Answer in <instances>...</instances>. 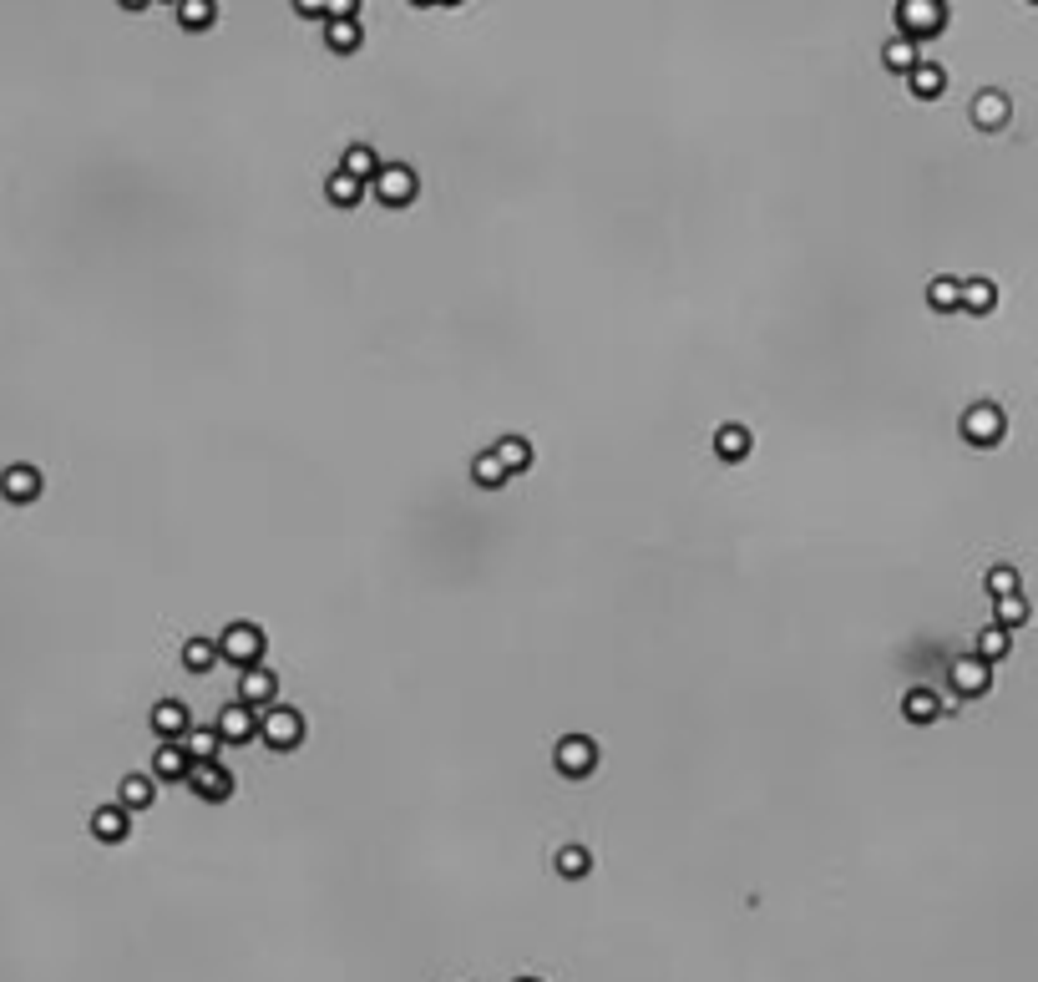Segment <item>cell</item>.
Returning a JSON list of instances; mask_svg holds the SVG:
<instances>
[{
  "label": "cell",
  "mask_w": 1038,
  "mask_h": 982,
  "mask_svg": "<svg viewBox=\"0 0 1038 982\" xmlns=\"http://www.w3.org/2000/svg\"><path fill=\"white\" fill-rule=\"evenodd\" d=\"M517 982H537V977H517Z\"/></svg>",
  "instance_id": "cell-35"
},
{
  "label": "cell",
  "mask_w": 1038,
  "mask_h": 982,
  "mask_svg": "<svg viewBox=\"0 0 1038 982\" xmlns=\"http://www.w3.org/2000/svg\"><path fill=\"white\" fill-rule=\"evenodd\" d=\"M1008 643H1013V638H1008V628H998V623H993V628H983V638H978V659H983V664H998L1003 653H1008Z\"/></svg>",
  "instance_id": "cell-29"
},
{
  "label": "cell",
  "mask_w": 1038,
  "mask_h": 982,
  "mask_svg": "<svg viewBox=\"0 0 1038 982\" xmlns=\"http://www.w3.org/2000/svg\"><path fill=\"white\" fill-rule=\"evenodd\" d=\"M927 304L942 309V314L963 309V284H957V279H932V284H927Z\"/></svg>",
  "instance_id": "cell-19"
},
{
  "label": "cell",
  "mask_w": 1038,
  "mask_h": 982,
  "mask_svg": "<svg viewBox=\"0 0 1038 982\" xmlns=\"http://www.w3.org/2000/svg\"><path fill=\"white\" fill-rule=\"evenodd\" d=\"M0 491H6V502L26 507L41 497V471L36 466H6V476H0Z\"/></svg>",
  "instance_id": "cell-8"
},
{
  "label": "cell",
  "mask_w": 1038,
  "mask_h": 982,
  "mask_svg": "<svg viewBox=\"0 0 1038 982\" xmlns=\"http://www.w3.org/2000/svg\"><path fill=\"white\" fill-rule=\"evenodd\" d=\"M188 770H193V760H188V750H183V745H157V755H152V775L178 780V775H188Z\"/></svg>",
  "instance_id": "cell-15"
},
{
  "label": "cell",
  "mask_w": 1038,
  "mask_h": 982,
  "mask_svg": "<svg viewBox=\"0 0 1038 982\" xmlns=\"http://www.w3.org/2000/svg\"><path fill=\"white\" fill-rule=\"evenodd\" d=\"M887 66H892V71H907V76H912V71L922 66V56H917V46H912L907 36H897V41H887Z\"/></svg>",
  "instance_id": "cell-30"
},
{
  "label": "cell",
  "mask_w": 1038,
  "mask_h": 982,
  "mask_svg": "<svg viewBox=\"0 0 1038 982\" xmlns=\"http://www.w3.org/2000/svg\"><path fill=\"white\" fill-rule=\"evenodd\" d=\"M1028 623V598L1023 593H1013V598H998V628H1023Z\"/></svg>",
  "instance_id": "cell-32"
},
{
  "label": "cell",
  "mask_w": 1038,
  "mask_h": 982,
  "mask_svg": "<svg viewBox=\"0 0 1038 982\" xmlns=\"http://www.w3.org/2000/svg\"><path fill=\"white\" fill-rule=\"evenodd\" d=\"M218 729H188V740H183V750H188V760L193 765H213V755H218Z\"/></svg>",
  "instance_id": "cell-17"
},
{
  "label": "cell",
  "mask_w": 1038,
  "mask_h": 982,
  "mask_svg": "<svg viewBox=\"0 0 1038 982\" xmlns=\"http://www.w3.org/2000/svg\"><path fill=\"white\" fill-rule=\"evenodd\" d=\"M988 684H993V664H983V659H957L952 664V689L957 694H988Z\"/></svg>",
  "instance_id": "cell-12"
},
{
  "label": "cell",
  "mask_w": 1038,
  "mask_h": 982,
  "mask_svg": "<svg viewBox=\"0 0 1038 982\" xmlns=\"http://www.w3.org/2000/svg\"><path fill=\"white\" fill-rule=\"evenodd\" d=\"M375 198H380L385 208L411 203V198H416V173H411V168H380V178H375Z\"/></svg>",
  "instance_id": "cell-7"
},
{
  "label": "cell",
  "mask_w": 1038,
  "mask_h": 982,
  "mask_svg": "<svg viewBox=\"0 0 1038 982\" xmlns=\"http://www.w3.org/2000/svg\"><path fill=\"white\" fill-rule=\"evenodd\" d=\"M218 653L228 664H244V669H259V653H264V633L254 623H228L223 638H218Z\"/></svg>",
  "instance_id": "cell-1"
},
{
  "label": "cell",
  "mask_w": 1038,
  "mask_h": 982,
  "mask_svg": "<svg viewBox=\"0 0 1038 982\" xmlns=\"http://www.w3.org/2000/svg\"><path fill=\"white\" fill-rule=\"evenodd\" d=\"M714 451H720L725 461H745L750 431H745V426H720V431H714Z\"/></svg>",
  "instance_id": "cell-18"
},
{
  "label": "cell",
  "mask_w": 1038,
  "mask_h": 982,
  "mask_svg": "<svg viewBox=\"0 0 1038 982\" xmlns=\"http://www.w3.org/2000/svg\"><path fill=\"white\" fill-rule=\"evenodd\" d=\"M259 734H264L274 750H294V745L304 740V719H299L289 704H274V709L259 714Z\"/></svg>",
  "instance_id": "cell-3"
},
{
  "label": "cell",
  "mask_w": 1038,
  "mask_h": 982,
  "mask_svg": "<svg viewBox=\"0 0 1038 982\" xmlns=\"http://www.w3.org/2000/svg\"><path fill=\"white\" fill-rule=\"evenodd\" d=\"M152 795H157L152 775H127V780H122V810H147Z\"/></svg>",
  "instance_id": "cell-21"
},
{
  "label": "cell",
  "mask_w": 1038,
  "mask_h": 982,
  "mask_svg": "<svg viewBox=\"0 0 1038 982\" xmlns=\"http://www.w3.org/2000/svg\"><path fill=\"white\" fill-rule=\"evenodd\" d=\"M552 866H557V876L578 881V876H588V851H583V846H563V851H557V861H552Z\"/></svg>",
  "instance_id": "cell-31"
},
{
  "label": "cell",
  "mask_w": 1038,
  "mask_h": 982,
  "mask_svg": "<svg viewBox=\"0 0 1038 982\" xmlns=\"http://www.w3.org/2000/svg\"><path fill=\"white\" fill-rule=\"evenodd\" d=\"M218 740L223 745H244V740H254L259 734V709H249V704H228L223 714H218Z\"/></svg>",
  "instance_id": "cell-6"
},
{
  "label": "cell",
  "mask_w": 1038,
  "mask_h": 982,
  "mask_svg": "<svg viewBox=\"0 0 1038 982\" xmlns=\"http://www.w3.org/2000/svg\"><path fill=\"white\" fill-rule=\"evenodd\" d=\"M178 21H183L188 31H203V26H213V6H208V0H183V6H178Z\"/></svg>",
  "instance_id": "cell-33"
},
{
  "label": "cell",
  "mask_w": 1038,
  "mask_h": 982,
  "mask_svg": "<svg viewBox=\"0 0 1038 982\" xmlns=\"http://www.w3.org/2000/svg\"><path fill=\"white\" fill-rule=\"evenodd\" d=\"M188 785H193L203 800H228V795H233V775H228L218 760H213V765H193V770H188Z\"/></svg>",
  "instance_id": "cell-9"
},
{
  "label": "cell",
  "mask_w": 1038,
  "mask_h": 982,
  "mask_svg": "<svg viewBox=\"0 0 1038 982\" xmlns=\"http://www.w3.org/2000/svg\"><path fill=\"white\" fill-rule=\"evenodd\" d=\"M897 26H902L907 41L937 36L947 26V6H937V0H902V6H897Z\"/></svg>",
  "instance_id": "cell-2"
},
{
  "label": "cell",
  "mask_w": 1038,
  "mask_h": 982,
  "mask_svg": "<svg viewBox=\"0 0 1038 982\" xmlns=\"http://www.w3.org/2000/svg\"><path fill=\"white\" fill-rule=\"evenodd\" d=\"M325 193H330V203H335V208H355V203H360V193H365V183H360V178H350V173H335V178L325 183Z\"/></svg>",
  "instance_id": "cell-26"
},
{
  "label": "cell",
  "mask_w": 1038,
  "mask_h": 982,
  "mask_svg": "<svg viewBox=\"0 0 1038 982\" xmlns=\"http://www.w3.org/2000/svg\"><path fill=\"white\" fill-rule=\"evenodd\" d=\"M1003 426H1008L1003 411H998V405H988V400L973 405V411L963 416V436H968L973 446H998V441H1003Z\"/></svg>",
  "instance_id": "cell-4"
},
{
  "label": "cell",
  "mask_w": 1038,
  "mask_h": 982,
  "mask_svg": "<svg viewBox=\"0 0 1038 982\" xmlns=\"http://www.w3.org/2000/svg\"><path fill=\"white\" fill-rule=\"evenodd\" d=\"M238 704L249 709H274V674L269 669H244V684H238Z\"/></svg>",
  "instance_id": "cell-10"
},
{
  "label": "cell",
  "mask_w": 1038,
  "mask_h": 982,
  "mask_svg": "<svg viewBox=\"0 0 1038 982\" xmlns=\"http://www.w3.org/2000/svg\"><path fill=\"white\" fill-rule=\"evenodd\" d=\"M340 173H350V178H360V183H375V178H380V157H375V147L355 142V147L345 152V168H340Z\"/></svg>",
  "instance_id": "cell-14"
},
{
  "label": "cell",
  "mask_w": 1038,
  "mask_h": 982,
  "mask_svg": "<svg viewBox=\"0 0 1038 982\" xmlns=\"http://www.w3.org/2000/svg\"><path fill=\"white\" fill-rule=\"evenodd\" d=\"M988 593H993V598H1013V593H1018V572H1013V567H993V572H988Z\"/></svg>",
  "instance_id": "cell-34"
},
{
  "label": "cell",
  "mask_w": 1038,
  "mask_h": 982,
  "mask_svg": "<svg viewBox=\"0 0 1038 982\" xmlns=\"http://www.w3.org/2000/svg\"><path fill=\"white\" fill-rule=\"evenodd\" d=\"M552 760H557V770H563V775L583 780V775L598 765V745L588 740V734H568V740L557 745V755H552Z\"/></svg>",
  "instance_id": "cell-5"
},
{
  "label": "cell",
  "mask_w": 1038,
  "mask_h": 982,
  "mask_svg": "<svg viewBox=\"0 0 1038 982\" xmlns=\"http://www.w3.org/2000/svg\"><path fill=\"white\" fill-rule=\"evenodd\" d=\"M471 476H476V486H487V491H497V486H502V481H507L512 471H507V466L497 461V451H487V456H476V461H471Z\"/></svg>",
  "instance_id": "cell-24"
},
{
  "label": "cell",
  "mask_w": 1038,
  "mask_h": 982,
  "mask_svg": "<svg viewBox=\"0 0 1038 982\" xmlns=\"http://www.w3.org/2000/svg\"><path fill=\"white\" fill-rule=\"evenodd\" d=\"M907 81H912V92H917V97H937V92L947 87V71H942L937 61H922Z\"/></svg>",
  "instance_id": "cell-23"
},
{
  "label": "cell",
  "mask_w": 1038,
  "mask_h": 982,
  "mask_svg": "<svg viewBox=\"0 0 1038 982\" xmlns=\"http://www.w3.org/2000/svg\"><path fill=\"white\" fill-rule=\"evenodd\" d=\"M497 461H502L507 471H527V466H532V446H527L522 436H502V441H497Z\"/></svg>",
  "instance_id": "cell-27"
},
{
  "label": "cell",
  "mask_w": 1038,
  "mask_h": 982,
  "mask_svg": "<svg viewBox=\"0 0 1038 982\" xmlns=\"http://www.w3.org/2000/svg\"><path fill=\"white\" fill-rule=\"evenodd\" d=\"M998 304V289L988 284V279H968L963 284V309H973V314H988Z\"/></svg>",
  "instance_id": "cell-28"
},
{
  "label": "cell",
  "mask_w": 1038,
  "mask_h": 982,
  "mask_svg": "<svg viewBox=\"0 0 1038 982\" xmlns=\"http://www.w3.org/2000/svg\"><path fill=\"white\" fill-rule=\"evenodd\" d=\"M127 810L122 805H102L97 815H92V836L97 841H107V846H117V841H127Z\"/></svg>",
  "instance_id": "cell-13"
},
{
  "label": "cell",
  "mask_w": 1038,
  "mask_h": 982,
  "mask_svg": "<svg viewBox=\"0 0 1038 982\" xmlns=\"http://www.w3.org/2000/svg\"><path fill=\"white\" fill-rule=\"evenodd\" d=\"M902 714H907L912 724H927V719H937V714H942V699H937L932 689H922V684H917V689H907Z\"/></svg>",
  "instance_id": "cell-16"
},
{
  "label": "cell",
  "mask_w": 1038,
  "mask_h": 982,
  "mask_svg": "<svg viewBox=\"0 0 1038 982\" xmlns=\"http://www.w3.org/2000/svg\"><path fill=\"white\" fill-rule=\"evenodd\" d=\"M152 729H157V740H188V709L178 704V699H163L152 709Z\"/></svg>",
  "instance_id": "cell-11"
},
{
  "label": "cell",
  "mask_w": 1038,
  "mask_h": 982,
  "mask_svg": "<svg viewBox=\"0 0 1038 982\" xmlns=\"http://www.w3.org/2000/svg\"><path fill=\"white\" fill-rule=\"evenodd\" d=\"M330 46L335 51H355L360 46V16H330Z\"/></svg>",
  "instance_id": "cell-25"
},
{
  "label": "cell",
  "mask_w": 1038,
  "mask_h": 982,
  "mask_svg": "<svg viewBox=\"0 0 1038 982\" xmlns=\"http://www.w3.org/2000/svg\"><path fill=\"white\" fill-rule=\"evenodd\" d=\"M973 117H978V127H1003L1008 122V97L1003 92H983L973 102Z\"/></svg>",
  "instance_id": "cell-20"
},
{
  "label": "cell",
  "mask_w": 1038,
  "mask_h": 982,
  "mask_svg": "<svg viewBox=\"0 0 1038 982\" xmlns=\"http://www.w3.org/2000/svg\"><path fill=\"white\" fill-rule=\"evenodd\" d=\"M218 659H223V653H218V643H208V638H188V648H183V669H193V674L213 669Z\"/></svg>",
  "instance_id": "cell-22"
}]
</instances>
